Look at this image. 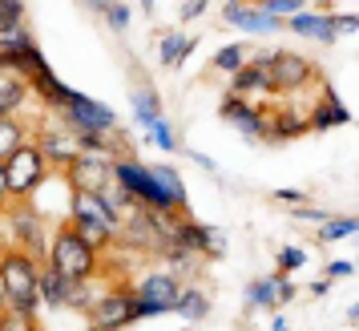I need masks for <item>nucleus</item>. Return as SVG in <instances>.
Here are the masks:
<instances>
[{
  "mask_svg": "<svg viewBox=\"0 0 359 331\" xmlns=\"http://www.w3.org/2000/svg\"><path fill=\"white\" fill-rule=\"evenodd\" d=\"M246 303H250V307H278L275 275H271V279H255L250 283V287H246Z\"/></svg>",
  "mask_w": 359,
  "mask_h": 331,
  "instance_id": "obj_24",
  "label": "nucleus"
},
{
  "mask_svg": "<svg viewBox=\"0 0 359 331\" xmlns=\"http://www.w3.org/2000/svg\"><path fill=\"white\" fill-rule=\"evenodd\" d=\"M194 45L198 41H186V36H178V33H165V41H162V49L158 53H162L165 65H182V61L194 53Z\"/></svg>",
  "mask_w": 359,
  "mask_h": 331,
  "instance_id": "obj_19",
  "label": "nucleus"
},
{
  "mask_svg": "<svg viewBox=\"0 0 359 331\" xmlns=\"http://www.w3.org/2000/svg\"><path fill=\"white\" fill-rule=\"evenodd\" d=\"M271 331H287V319H275V323H271Z\"/></svg>",
  "mask_w": 359,
  "mask_h": 331,
  "instance_id": "obj_40",
  "label": "nucleus"
},
{
  "mask_svg": "<svg viewBox=\"0 0 359 331\" xmlns=\"http://www.w3.org/2000/svg\"><path fill=\"white\" fill-rule=\"evenodd\" d=\"M154 142H158L162 149H174V146H178V142H174V130H170L165 121H154Z\"/></svg>",
  "mask_w": 359,
  "mask_h": 331,
  "instance_id": "obj_31",
  "label": "nucleus"
},
{
  "mask_svg": "<svg viewBox=\"0 0 359 331\" xmlns=\"http://www.w3.org/2000/svg\"><path fill=\"white\" fill-rule=\"evenodd\" d=\"M4 194H8V174H4V166H0V202H4Z\"/></svg>",
  "mask_w": 359,
  "mask_h": 331,
  "instance_id": "obj_39",
  "label": "nucleus"
},
{
  "mask_svg": "<svg viewBox=\"0 0 359 331\" xmlns=\"http://www.w3.org/2000/svg\"><path fill=\"white\" fill-rule=\"evenodd\" d=\"M311 130V121L294 109H275V121H271V133L266 137H294V133Z\"/></svg>",
  "mask_w": 359,
  "mask_h": 331,
  "instance_id": "obj_17",
  "label": "nucleus"
},
{
  "mask_svg": "<svg viewBox=\"0 0 359 331\" xmlns=\"http://www.w3.org/2000/svg\"><path fill=\"white\" fill-rule=\"evenodd\" d=\"M36 149H41V154H45V162H57V166H73L77 162V154H81V149L73 146V142H69L65 133H41V142H36Z\"/></svg>",
  "mask_w": 359,
  "mask_h": 331,
  "instance_id": "obj_13",
  "label": "nucleus"
},
{
  "mask_svg": "<svg viewBox=\"0 0 359 331\" xmlns=\"http://www.w3.org/2000/svg\"><path fill=\"white\" fill-rule=\"evenodd\" d=\"M105 17L114 29H126L130 25V4H105Z\"/></svg>",
  "mask_w": 359,
  "mask_h": 331,
  "instance_id": "obj_29",
  "label": "nucleus"
},
{
  "mask_svg": "<svg viewBox=\"0 0 359 331\" xmlns=\"http://www.w3.org/2000/svg\"><path fill=\"white\" fill-rule=\"evenodd\" d=\"M347 234H355V222L351 218H327L323 231H319V243H339Z\"/></svg>",
  "mask_w": 359,
  "mask_h": 331,
  "instance_id": "obj_25",
  "label": "nucleus"
},
{
  "mask_svg": "<svg viewBox=\"0 0 359 331\" xmlns=\"http://www.w3.org/2000/svg\"><path fill=\"white\" fill-rule=\"evenodd\" d=\"M65 121L77 133H101V130H114V126H117V117H114V109H109V105L89 101V97H81V93H73V97H69Z\"/></svg>",
  "mask_w": 359,
  "mask_h": 331,
  "instance_id": "obj_5",
  "label": "nucleus"
},
{
  "mask_svg": "<svg viewBox=\"0 0 359 331\" xmlns=\"http://www.w3.org/2000/svg\"><path fill=\"white\" fill-rule=\"evenodd\" d=\"M93 307V327H126L133 323V295H101L97 303H89Z\"/></svg>",
  "mask_w": 359,
  "mask_h": 331,
  "instance_id": "obj_7",
  "label": "nucleus"
},
{
  "mask_svg": "<svg viewBox=\"0 0 359 331\" xmlns=\"http://www.w3.org/2000/svg\"><path fill=\"white\" fill-rule=\"evenodd\" d=\"M335 29H343V33H351V29H359V20H355V17H347V13H343V17L335 20Z\"/></svg>",
  "mask_w": 359,
  "mask_h": 331,
  "instance_id": "obj_37",
  "label": "nucleus"
},
{
  "mask_svg": "<svg viewBox=\"0 0 359 331\" xmlns=\"http://www.w3.org/2000/svg\"><path fill=\"white\" fill-rule=\"evenodd\" d=\"M149 174L158 178V186H162L165 194H170V198L178 202V210H182V206H186V190H182V178H178V170H170V166H154Z\"/></svg>",
  "mask_w": 359,
  "mask_h": 331,
  "instance_id": "obj_23",
  "label": "nucleus"
},
{
  "mask_svg": "<svg viewBox=\"0 0 359 331\" xmlns=\"http://www.w3.org/2000/svg\"><path fill=\"white\" fill-rule=\"evenodd\" d=\"M178 283H174V275H149L142 287H137V295L133 299H146V303H158L162 311H174L178 307Z\"/></svg>",
  "mask_w": 359,
  "mask_h": 331,
  "instance_id": "obj_9",
  "label": "nucleus"
},
{
  "mask_svg": "<svg viewBox=\"0 0 359 331\" xmlns=\"http://www.w3.org/2000/svg\"><path fill=\"white\" fill-rule=\"evenodd\" d=\"M303 259H307V255H303L299 247H283V250H278V271H275V275H287V271H299V266H303Z\"/></svg>",
  "mask_w": 359,
  "mask_h": 331,
  "instance_id": "obj_28",
  "label": "nucleus"
},
{
  "mask_svg": "<svg viewBox=\"0 0 359 331\" xmlns=\"http://www.w3.org/2000/svg\"><path fill=\"white\" fill-rule=\"evenodd\" d=\"M294 218H307V222H327V210H319V206H294Z\"/></svg>",
  "mask_w": 359,
  "mask_h": 331,
  "instance_id": "obj_33",
  "label": "nucleus"
},
{
  "mask_svg": "<svg viewBox=\"0 0 359 331\" xmlns=\"http://www.w3.org/2000/svg\"><path fill=\"white\" fill-rule=\"evenodd\" d=\"M202 8H206L202 0H198V4H194V0H190V4H182V17H186V20H194L198 13H202Z\"/></svg>",
  "mask_w": 359,
  "mask_h": 331,
  "instance_id": "obj_36",
  "label": "nucleus"
},
{
  "mask_svg": "<svg viewBox=\"0 0 359 331\" xmlns=\"http://www.w3.org/2000/svg\"><path fill=\"white\" fill-rule=\"evenodd\" d=\"M4 174H8V194H33L41 190V182L49 178V162H45V154L36 146H25L4 162Z\"/></svg>",
  "mask_w": 359,
  "mask_h": 331,
  "instance_id": "obj_4",
  "label": "nucleus"
},
{
  "mask_svg": "<svg viewBox=\"0 0 359 331\" xmlns=\"http://www.w3.org/2000/svg\"><path fill=\"white\" fill-rule=\"evenodd\" d=\"M20 146H25V130L17 126V117H0V166L8 162Z\"/></svg>",
  "mask_w": 359,
  "mask_h": 331,
  "instance_id": "obj_18",
  "label": "nucleus"
},
{
  "mask_svg": "<svg viewBox=\"0 0 359 331\" xmlns=\"http://www.w3.org/2000/svg\"><path fill=\"white\" fill-rule=\"evenodd\" d=\"M36 287H41V299H45V303H53V307H69V287H73V283L61 279L53 266L49 271H36Z\"/></svg>",
  "mask_w": 359,
  "mask_h": 331,
  "instance_id": "obj_15",
  "label": "nucleus"
},
{
  "mask_svg": "<svg viewBox=\"0 0 359 331\" xmlns=\"http://www.w3.org/2000/svg\"><path fill=\"white\" fill-rule=\"evenodd\" d=\"M0 331H4V315H0Z\"/></svg>",
  "mask_w": 359,
  "mask_h": 331,
  "instance_id": "obj_41",
  "label": "nucleus"
},
{
  "mask_svg": "<svg viewBox=\"0 0 359 331\" xmlns=\"http://www.w3.org/2000/svg\"><path fill=\"white\" fill-rule=\"evenodd\" d=\"M327 291H331V279H319V283H311V295H319V299H323Z\"/></svg>",
  "mask_w": 359,
  "mask_h": 331,
  "instance_id": "obj_38",
  "label": "nucleus"
},
{
  "mask_svg": "<svg viewBox=\"0 0 359 331\" xmlns=\"http://www.w3.org/2000/svg\"><path fill=\"white\" fill-rule=\"evenodd\" d=\"M291 29L303 36H315V41H323V45H331L335 41V20L327 17H311V13H299V17H291Z\"/></svg>",
  "mask_w": 359,
  "mask_h": 331,
  "instance_id": "obj_14",
  "label": "nucleus"
},
{
  "mask_svg": "<svg viewBox=\"0 0 359 331\" xmlns=\"http://www.w3.org/2000/svg\"><path fill=\"white\" fill-rule=\"evenodd\" d=\"M25 101V85L17 77H0V117H13V109H20Z\"/></svg>",
  "mask_w": 359,
  "mask_h": 331,
  "instance_id": "obj_22",
  "label": "nucleus"
},
{
  "mask_svg": "<svg viewBox=\"0 0 359 331\" xmlns=\"http://www.w3.org/2000/svg\"><path fill=\"white\" fill-rule=\"evenodd\" d=\"M174 311H178L182 319L198 323V319H206L210 303H206V295H202V291H186V295H178V307H174Z\"/></svg>",
  "mask_w": 359,
  "mask_h": 331,
  "instance_id": "obj_21",
  "label": "nucleus"
},
{
  "mask_svg": "<svg viewBox=\"0 0 359 331\" xmlns=\"http://www.w3.org/2000/svg\"><path fill=\"white\" fill-rule=\"evenodd\" d=\"M49 263L53 271L69 283H85L93 275V266H97V255L93 247L85 243V234L77 227H61L57 238H53V250H49Z\"/></svg>",
  "mask_w": 359,
  "mask_h": 331,
  "instance_id": "obj_2",
  "label": "nucleus"
},
{
  "mask_svg": "<svg viewBox=\"0 0 359 331\" xmlns=\"http://www.w3.org/2000/svg\"><path fill=\"white\" fill-rule=\"evenodd\" d=\"M114 178H117V186H121L130 198L149 202L158 215H174V210H178V202L165 194L162 186H158V178H154L146 166L137 162V158H133V162H130V158H126V162H117V166H114Z\"/></svg>",
  "mask_w": 359,
  "mask_h": 331,
  "instance_id": "obj_3",
  "label": "nucleus"
},
{
  "mask_svg": "<svg viewBox=\"0 0 359 331\" xmlns=\"http://www.w3.org/2000/svg\"><path fill=\"white\" fill-rule=\"evenodd\" d=\"M275 198L278 202H294V206H299V202H303V190H275Z\"/></svg>",
  "mask_w": 359,
  "mask_h": 331,
  "instance_id": "obj_35",
  "label": "nucleus"
},
{
  "mask_svg": "<svg viewBox=\"0 0 359 331\" xmlns=\"http://www.w3.org/2000/svg\"><path fill=\"white\" fill-rule=\"evenodd\" d=\"M259 8L266 17H275V13H299V0H262Z\"/></svg>",
  "mask_w": 359,
  "mask_h": 331,
  "instance_id": "obj_30",
  "label": "nucleus"
},
{
  "mask_svg": "<svg viewBox=\"0 0 359 331\" xmlns=\"http://www.w3.org/2000/svg\"><path fill=\"white\" fill-rule=\"evenodd\" d=\"M307 121H311V130H327V126H347L351 114L343 109V101L335 97V89L327 85L323 89V105H315V114H311Z\"/></svg>",
  "mask_w": 359,
  "mask_h": 331,
  "instance_id": "obj_12",
  "label": "nucleus"
},
{
  "mask_svg": "<svg viewBox=\"0 0 359 331\" xmlns=\"http://www.w3.org/2000/svg\"><path fill=\"white\" fill-rule=\"evenodd\" d=\"M266 73H271V89H283V93L303 89V85L315 77L311 61L294 57V53H275V57H271V65H266Z\"/></svg>",
  "mask_w": 359,
  "mask_h": 331,
  "instance_id": "obj_6",
  "label": "nucleus"
},
{
  "mask_svg": "<svg viewBox=\"0 0 359 331\" xmlns=\"http://www.w3.org/2000/svg\"><path fill=\"white\" fill-rule=\"evenodd\" d=\"M222 13H226L230 25H243L250 33H275L278 29V17H266L262 8H250V4H226Z\"/></svg>",
  "mask_w": 359,
  "mask_h": 331,
  "instance_id": "obj_11",
  "label": "nucleus"
},
{
  "mask_svg": "<svg viewBox=\"0 0 359 331\" xmlns=\"http://www.w3.org/2000/svg\"><path fill=\"white\" fill-rule=\"evenodd\" d=\"M174 243H178L186 255H194V250H210V255H218V250H222V238H218L210 227H198V222H182L178 231H174Z\"/></svg>",
  "mask_w": 359,
  "mask_h": 331,
  "instance_id": "obj_10",
  "label": "nucleus"
},
{
  "mask_svg": "<svg viewBox=\"0 0 359 331\" xmlns=\"http://www.w3.org/2000/svg\"><path fill=\"white\" fill-rule=\"evenodd\" d=\"M133 109H137V121L154 130V121H162L158 117V93L154 89H133Z\"/></svg>",
  "mask_w": 359,
  "mask_h": 331,
  "instance_id": "obj_20",
  "label": "nucleus"
},
{
  "mask_svg": "<svg viewBox=\"0 0 359 331\" xmlns=\"http://www.w3.org/2000/svg\"><path fill=\"white\" fill-rule=\"evenodd\" d=\"M36 259L33 255H25V250H8L4 259H0V275H4V295L13 303V311L17 315H29L33 319L36 303H41V287H36Z\"/></svg>",
  "mask_w": 359,
  "mask_h": 331,
  "instance_id": "obj_1",
  "label": "nucleus"
},
{
  "mask_svg": "<svg viewBox=\"0 0 359 331\" xmlns=\"http://www.w3.org/2000/svg\"><path fill=\"white\" fill-rule=\"evenodd\" d=\"M214 69H226V73H238V69H243V45H230V49L214 53Z\"/></svg>",
  "mask_w": 359,
  "mask_h": 331,
  "instance_id": "obj_27",
  "label": "nucleus"
},
{
  "mask_svg": "<svg viewBox=\"0 0 359 331\" xmlns=\"http://www.w3.org/2000/svg\"><path fill=\"white\" fill-rule=\"evenodd\" d=\"M347 275H351V263H343V259L327 266V279H347Z\"/></svg>",
  "mask_w": 359,
  "mask_h": 331,
  "instance_id": "obj_34",
  "label": "nucleus"
},
{
  "mask_svg": "<svg viewBox=\"0 0 359 331\" xmlns=\"http://www.w3.org/2000/svg\"><path fill=\"white\" fill-rule=\"evenodd\" d=\"M93 331H109V327H93Z\"/></svg>",
  "mask_w": 359,
  "mask_h": 331,
  "instance_id": "obj_42",
  "label": "nucleus"
},
{
  "mask_svg": "<svg viewBox=\"0 0 359 331\" xmlns=\"http://www.w3.org/2000/svg\"><path fill=\"white\" fill-rule=\"evenodd\" d=\"M222 117L234 121L246 137H266V133H271V121H266L255 105H246L243 97H226V101H222Z\"/></svg>",
  "mask_w": 359,
  "mask_h": 331,
  "instance_id": "obj_8",
  "label": "nucleus"
},
{
  "mask_svg": "<svg viewBox=\"0 0 359 331\" xmlns=\"http://www.w3.org/2000/svg\"><path fill=\"white\" fill-rule=\"evenodd\" d=\"M266 65H271V57H262V61H255V65H243L238 73H234V89H238V93H246V89L266 93V89H271V73H266Z\"/></svg>",
  "mask_w": 359,
  "mask_h": 331,
  "instance_id": "obj_16",
  "label": "nucleus"
},
{
  "mask_svg": "<svg viewBox=\"0 0 359 331\" xmlns=\"http://www.w3.org/2000/svg\"><path fill=\"white\" fill-rule=\"evenodd\" d=\"M4 331H36L33 327V319H29V315H4Z\"/></svg>",
  "mask_w": 359,
  "mask_h": 331,
  "instance_id": "obj_32",
  "label": "nucleus"
},
{
  "mask_svg": "<svg viewBox=\"0 0 359 331\" xmlns=\"http://www.w3.org/2000/svg\"><path fill=\"white\" fill-rule=\"evenodd\" d=\"M20 13H25V4H17V0H0V33H13V29H20Z\"/></svg>",
  "mask_w": 359,
  "mask_h": 331,
  "instance_id": "obj_26",
  "label": "nucleus"
}]
</instances>
